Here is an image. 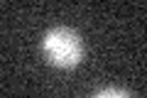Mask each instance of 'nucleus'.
<instances>
[{"label": "nucleus", "mask_w": 147, "mask_h": 98, "mask_svg": "<svg viewBox=\"0 0 147 98\" xmlns=\"http://www.w3.org/2000/svg\"><path fill=\"white\" fill-rule=\"evenodd\" d=\"M42 57L49 66L74 69L84 59L81 34L71 27H54L42 37Z\"/></svg>", "instance_id": "1"}, {"label": "nucleus", "mask_w": 147, "mask_h": 98, "mask_svg": "<svg viewBox=\"0 0 147 98\" xmlns=\"http://www.w3.org/2000/svg\"><path fill=\"white\" fill-rule=\"evenodd\" d=\"M93 98H132L127 91H123V88H103V91H98Z\"/></svg>", "instance_id": "2"}]
</instances>
